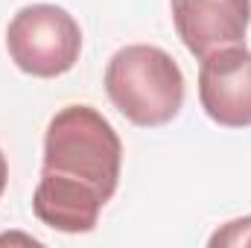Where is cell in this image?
<instances>
[{
  "label": "cell",
  "instance_id": "7",
  "mask_svg": "<svg viewBox=\"0 0 251 248\" xmlns=\"http://www.w3.org/2000/svg\"><path fill=\"white\" fill-rule=\"evenodd\" d=\"M6 184H9V164H6V155L0 152V196H3Z\"/></svg>",
  "mask_w": 251,
  "mask_h": 248
},
{
  "label": "cell",
  "instance_id": "5",
  "mask_svg": "<svg viewBox=\"0 0 251 248\" xmlns=\"http://www.w3.org/2000/svg\"><path fill=\"white\" fill-rule=\"evenodd\" d=\"M173 24L196 59L246 44L251 0H170Z\"/></svg>",
  "mask_w": 251,
  "mask_h": 248
},
{
  "label": "cell",
  "instance_id": "1",
  "mask_svg": "<svg viewBox=\"0 0 251 248\" xmlns=\"http://www.w3.org/2000/svg\"><path fill=\"white\" fill-rule=\"evenodd\" d=\"M123 143L97 108L64 105L44 134V167L32 193L35 216L62 231L88 234L120 184Z\"/></svg>",
  "mask_w": 251,
  "mask_h": 248
},
{
  "label": "cell",
  "instance_id": "6",
  "mask_svg": "<svg viewBox=\"0 0 251 248\" xmlns=\"http://www.w3.org/2000/svg\"><path fill=\"white\" fill-rule=\"evenodd\" d=\"M219 246H251V216L225 222L210 237V248H219Z\"/></svg>",
  "mask_w": 251,
  "mask_h": 248
},
{
  "label": "cell",
  "instance_id": "2",
  "mask_svg": "<svg viewBox=\"0 0 251 248\" xmlns=\"http://www.w3.org/2000/svg\"><path fill=\"white\" fill-rule=\"evenodd\" d=\"M105 91L128 123L158 128L176 120L184 105V73L167 50L128 44L105 67Z\"/></svg>",
  "mask_w": 251,
  "mask_h": 248
},
{
  "label": "cell",
  "instance_id": "3",
  "mask_svg": "<svg viewBox=\"0 0 251 248\" xmlns=\"http://www.w3.org/2000/svg\"><path fill=\"white\" fill-rule=\"evenodd\" d=\"M6 50L18 70L38 79H56L79 62L82 29L62 6L32 3L9 21Z\"/></svg>",
  "mask_w": 251,
  "mask_h": 248
},
{
  "label": "cell",
  "instance_id": "4",
  "mask_svg": "<svg viewBox=\"0 0 251 248\" xmlns=\"http://www.w3.org/2000/svg\"><path fill=\"white\" fill-rule=\"evenodd\" d=\"M199 102L213 123L225 128L251 125V50H246V44L201 59Z\"/></svg>",
  "mask_w": 251,
  "mask_h": 248
}]
</instances>
